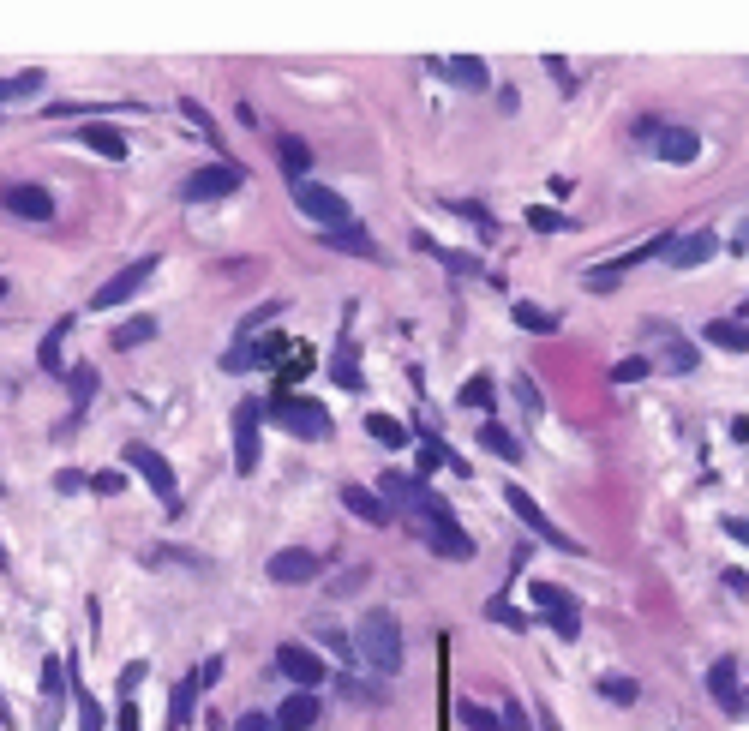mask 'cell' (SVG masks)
<instances>
[{"instance_id":"cell-13","label":"cell","mask_w":749,"mask_h":731,"mask_svg":"<svg viewBox=\"0 0 749 731\" xmlns=\"http://www.w3.org/2000/svg\"><path fill=\"white\" fill-rule=\"evenodd\" d=\"M276 666H282V678H288L294 690H318V684H324V660H318L312 648H300V642H282V648H276Z\"/></svg>"},{"instance_id":"cell-44","label":"cell","mask_w":749,"mask_h":731,"mask_svg":"<svg viewBox=\"0 0 749 731\" xmlns=\"http://www.w3.org/2000/svg\"><path fill=\"white\" fill-rule=\"evenodd\" d=\"M78 714H84V731H102V708H96V696L78 690Z\"/></svg>"},{"instance_id":"cell-30","label":"cell","mask_w":749,"mask_h":731,"mask_svg":"<svg viewBox=\"0 0 749 731\" xmlns=\"http://www.w3.org/2000/svg\"><path fill=\"white\" fill-rule=\"evenodd\" d=\"M366 432H372V438H378L384 450H402V444L414 438V432H408V426H402L396 414H372V420H366Z\"/></svg>"},{"instance_id":"cell-15","label":"cell","mask_w":749,"mask_h":731,"mask_svg":"<svg viewBox=\"0 0 749 731\" xmlns=\"http://www.w3.org/2000/svg\"><path fill=\"white\" fill-rule=\"evenodd\" d=\"M714 252H720V234L696 228V234H678V240L666 246V264H672V270H696V264H708Z\"/></svg>"},{"instance_id":"cell-3","label":"cell","mask_w":749,"mask_h":731,"mask_svg":"<svg viewBox=\"0 0 749 731\" xmlns=\"http://www.w3.org/2000/svg\"><path fill=\"white\" fill-rule=\"evenodd\" d=\"M420 522H426V546H432L438 558H456V564H462V558H474V540L462 534V522H456V510H450L444 498H432Z\"/></svg>"},{"instance_id":"cell-14","label":"cell","mask_w":749,"mask_h":731,"mask_svg":"<svg viewBox=\"0 0 749 731\" xmlns=\"http://www.w3.org/2000/svg\"><path fill=\"white\" fill-rule=\"evenodd\" d=\"M318 552H306V546H288V552H276L270 558V582H282V588H306V582H318Z\"/></svg>"},{"instance_id":"cell-6","label":"cell","mask_w":749,"mask_h":731,"mask_svg":"<svg viewBox=\"0 0 749 731\" xmlns=\"http://www.w3.org/2000/svg\"><path fill=\"white\" fill-rule=\"evenodd\" d=\"M258 456H264V408L240 402L234 408V474H252Z\"/></svg>"},{"instance_id":"cell-7","label":"cell","mask_w":749,"mask_h":731,"mask_svg":"<svg viewBox=\"0 0 749 731\" xmlns=\"http://www.w3.org/2000/svg\"><path fill=\"white\" fill-rule=\"evenodd\" d=\"M288 198L312 216V222H324V228H342L348 222V198L336 192V186H312V180H294L288 186Z\"/></svg>"},{"instance_id":"cell-47","label":"cell","mask_w":749,"mask_h":731,"mask_svg":"<svg viewBox=\"0 0 749 731\" xmlns=\"http://www.w3.org/2000/svg\"><path fill=\"white\" fill-rule=\"evenodd\" d=\"M114 731H138V708H132V696H120V720H114Z\"/></svg>"},{"instance_id":"cell-23","label":"cell","mask_w":749,"mask_h":731,"mask_svg":"<svg viewBox=\"0 0 749 731\" xmlns=\"http://www.w3.org/2000/svg\"><path fill=\"white\" fill-rule=\"evenodd\" d=\"M276 354H282V336H264V342H252V348H228L222 366H228V372H246V366H270Z\"/></svg>"},{"instance_id":"cell-12","label":"cell","mask_w":749,"mask_h":731,"mask_svg":"<svg viewBox=\"0 0 749 731\" xmlns=\"http://www.w3.org/2000/svg\"><path fill=\"white\" fill-rule=\"evenodd\" d=\"M378 498H384V510H390V516H396V510L426 516V504H432V492H426V480H420V474H384V480H378Z\"/></svg>"},{"instance_id":"cell-29","label":"cell","mask_w":749,"mask_h":731,"mask_svg":"<svg viewBox=\"0 0 749 731\" xmlns=\"http://www.w3.org/2000/svg\"><path fill=\"white\" fill-rule=\"evenodd\" d=\"M66 330H72V318H60V324L42 336V348H36V360H42V372H48V378H54V372L66 378V366H60V342H66Z\"/></svg>"},{"instance_id":"cell-38","label":"cell","mask_w":749,"mask_h":731,"mask_svg":"<svg viewBox=\"0 0 749 731\" xmlns=\"http://www.w3.org/2000/svg\"><path fill=\"white\" fill-rule=\"evenodd\" d=\"M180 114H186V120H192V126H198V138H204V144H222V138H216V120H210V114H204V108H198V102H192V96H186V102H180Z\"/></svg>"},{"instance_id":"cell-50","label":"cell","mask_w":749,"mask_h":731,"mask_svg":"<svg viewBox=\"0 0 749 731\" xmlns=\"http://www.w3.org/2000/svg\"><path fill=\"white\" fill-rule=\"evenodd\" d=\"M516 396H522V408H528V414H540V390H534V384H528V378H522V384H516Z\"/></svg>"},{"instance_id":"cell-43","label":"cell","mask_w":749,"mask_h":731,"mask_svg":"<svg viewBox=\"0 0 749 731\" xmlns=\"http://www.w3.org/2000/svg\"><path fill=\"white\" fill-rule=\"evenodd\" d=\"M600 696H606V702H636V684H630V678H606Z\"/></svg>"},{"instance_id":"cell-33","label":"cell","mask_w":749,"mask_h":731,"mask_svg":"<svg viewBox=\"0 0 749 731\" xmlns=\"http://www.w3.org/2000/svg\"><path fill=\"white\" fill-rule=\"evenodd\" d=\"M516 324H522V330H534V336H552V330H558V312H546V306L522 300V306H516Z\"/></svg>"},{"instance_id":"cell-27","label":"cell","mask_w":749,"mask_h":731,"mask_svg":"<svg viewBox=\"0 0 749 731\" xmlns=\"http://www.w3.org/2000/svg\"><path fill=\"white\" fill-rule=\"evenodd\" d=\"M78 138H84V144H90V150H102V156H108V162H126V138H120V132H114V126H96V120H90V126H84V132H78Z\"/></svg>"},{"instance_id":"cell-48","label":"cell","mask_w":749,"mask_h":731,"mask_svg":"<svg viewBox=\"0 0 749 731\" xmlns=\"http://www.w3.org/2000/svg\"><path fill=\"white\" fill-rule=\"evenodd\" d=\"M720 528H726V534H732V540H744V546H749V516H726V522H720Z\"/></svg>"},{"instance_id":"cell-9","label":"cell","mask_w":749,"mask_h":731,"mask_svg":"<svg viewBox=\"0 0 749 731\" xmlns=\"http://www.w3.org/2000/svg\"><path fill=\"white\" fill-rule=\"evenodd\" d=\"M504 498H510V510L528 522V534H534V540H546V546H558V552H582V546H576V540H570V534H564V528H558V522H552V516H546L528 492H522V486H510Z\"/></svg>"},{"instance_id":"cell-46","label":"cell","mask_w":749,"mask_h":731,"mask_svg":"<svg viewBox=\"0 0 749 731\" xmlns=\"http://www.w3.org/2000/svg\"><path fill=\"white\" fill-rule=\"evenodd\" d=\"M90 486H96V492H108V498H114V492H126V474H90Z\"/></svg>"},{"instance_id":"cell-5","label":"cell","mask_w":749,"mask_h":731,"mask_svg":"<svg viewBox=\"0 0 749 731\" xmlns=\"http://www.w3.org/2000/svg\"><path fill=\"white\" fill-rule=\"evenodd\" d=\"M156 270H162V258H156V252H144V258H132V264H126V270H120L114 282H102V288L90 294V312H108V306H120V300H132V294H138V288H144V282H150Z\"/></svg>"},{"instance_id":"cell-4","label":"cell","mask_w":749,"mask_h":731,"mask_svg":"<svg viewBox=\"0 0 749 731\" xmlns=\"http://www.w3.org/2000/svg\"><path fill=\"white\" fill-rule=\"evenodd\" d=\"M240 186H246V168L216 162V168H192V174L180 180V198H186V204H216V198H228V192H240Z\"/></svg>"},{"instance_id":"cell-35","label":"cell","mask_w":749,"mask_h":731,"mask_svg":"<svg viewBox=\"0 0 749 731\" xmlns=\"http://www.w3.org/2000/svg\"><path fill=\"white\" fill-rule=\"evenodd\" d=\"M156 336V318H126L120 330H114V348H138V342H150Z\"/></svg>"},{"instance_id":"cell-51","label":"cell","mask_w":749,"mask_h":731,"mask_svg":"<svg viewBox=\"0 0 749 731\" xmlns=\"http://www.w3.org/2000/svg\"><path fill=\"white\" fill-rule=\"evenodd\" d=\"M234 731H276V726H270V714H240V726H234Z\"/></svg>"},{"instance_id":"cell-17","label":"cell","mask_w":749,"mask_h":731,"mask_svg":"<svg viewBox=\"0 0 749 731\" xmlns=\"http://www.w3.org/2000/svg\"><path fill=\"white\" fill-rule=\"evenodd\" d=\"M42 708H48V714H42L48 731L66 720V714H60V708H66V660H42Z\"/></svg>"},{"instance_id":"cell-18","label":"cell","mask_w":749,"mask_h":731,"mask_svg":"<svg viewBox=\"0 0 749 731\" xmlns=\"http://www.w3.org/2000/svg\"><path fill=\"white\" fill-rule=\"evenodd\" d=\"M708 690H714V702H720V708H726L732 720H744V714H749L744 690H738V666H732V660H720V666L708 672Z\"/></svg>"},{"instance_id":"cell-55","label":"cell","mask_w":749,"mask_h":731,"mask_svg":"<svg viewBox=\"0 0 749 731\" xmlns=\"http://www.w3.org/2000/svg\"><path fill=\"white\" fill-rule=\"evenodd\" d=\"M744 324H749V300H744Z\"/></svg>"},{"instance_id":"cell-45","label":"cell","mask_w":749,"mask_h":731,"mask_svg":"<svg viewBox=\"0 0 749 731\" xmlns=\"http://www.w3.org/2000/svg\"><path fill=\"white\" fill-rule=\"evenodd\" d=\"M546 72H552L564 90H576V78H570V60H564V54H546Z\"/></svg>"},{"instance_id":"cell-40","label":"cell","mask_w":749,"mask_h":731,"mask_svg":"<svg viewBox=\"0 0 749 731\" xmlns=\"http://www.w3.org/2000/svg\"><path fill=\"white\" fill-rule=\"evenodd\" d=\"M438 468H450V450H444L438 438H426V444H420V474H438Z\"/></svg>"},{"instance_id":"cell-52","label":"cell","mask_w":749,"mask_h":731,"mask_svg":"<svg viewBox=\"0 0 749 731\" xmlns=\"http://www.w3.org/2000/svg\"><path fill=\"white\" fill-rule=\"evenodd\" d=\"M138 678H144V666H126V672H120V696H132V690H138Z\"/></svg>"},{"instance_id":"cell-16","label":"cell","mask_w":749,"mask_h":731,"mask_svg":"<svg viewBox=\"0 0 749 731\" xmlns=\"http://www.w3.org/2000/svg\"><path fill=\"white\" fill-rule=\"evenodd\" d=\"M318 714H324V708H318V696H312V690H294V696L276 708V720H270V726H276V731H312V726H318Z\"/></svg>"},{"instance_id":"cell-2","label":"cell","mask_w":749,"mask_h":731,"mask_svg":"<svg viewBox=\"0 0 749 731\" xmlns=\"http://www.w3.org/2000/svg\"><path fill=\"white\" fill-rule=\"evenodd\" d=\"M270 414L294 432V438H306V444H318V438H330V414H324V402H312V396H294V390H276V402H270Z\"/></svg>"},{"instance_id":"cell-25","label":"cell","mask_w":749,"mask_h":731,"mask_svg":"<svg viewBox=\"0 0 749 731\" xmlns=\"http://www.w3.org/2000/svg\"><path fill=\"white\" fill-rule=\"evenodd\" d=\"M660 156H666V162H696V156H702V138L684 132V126H672V132H660Z\"/></svg>"},{"instance_id":"cell-10","label":"cell","mask_w":749,"mask_h":731,"mask_svg":"<svg viewBox=\"0 0 749 731\" xmlns=\"http://www.w3.org/2000/svg\"><path fill=\"white\" fill-rule=\"evenodd\" d=\"M0 210H6V216H24V222H48V216H54V198H48V186L6 180V186H0Z\"/></svg>"},{"instance_id":"cell-32","label":"cell","mask_w":749,"mask_h":731,"mask_svg":"<svg viewBox=\"0 0 749 731\" xmlns=\"http://www.w3.org/2000/svg\"><path fill=\"white\" fill-rule=\"evenodd\" d=\"M336 384H342V390H366V378H360V354H354V336H342V354H336Z\"/></svg>"},{"instance_id":"cell-31","label":"cell","mask_w":749,"mask_h":731,"mask_svg":"<svg viewBox=\"0 0 749 731\" xmlns=\"http://www.w3.org/2000/svg\"><path fill=\"white\" fill-rule=\"evenodd\" d=\"M528 600H534L540 612H582V606H576L558 582H528Z\"/></svg>"},{"instance_id":"cell-42","label":"cell","mask_w":749,"mask_h":731,"mask_svg":"<svg viewBox=\"0 0 749 731\" xmlns=\"http://www.w3.org/2000/svg\"><path fill=\"white\" fill-rule=\"evenodd\" d=\"M486 612H492V618H498V624H504V630H528V624H534V618H522V612H516V606H510V600H492V606H486Z\"/></svg>"},{"instance_id":"cell-21","label":"cell","mask_w":749,"mask_h":731,"mask_svg":"<svg viewBox=\"0 0 749 731\" xmlns=\"http://www.w3.org/2000/svg\"><path fill=\"white\" fill-rule=\"evenodd\" d=\"M702 342H708V348H726V354H749V324L744 318H714V324L702 330Z\"/></svg>"},{"instance_id":"cell-19","label":"cell","mask_w":749,"mask_h":731,"mask_svg":"<svg viewBox=\"0 0 749 731\" xmlns=\"http://www.w3.org/2000/svg\"><path fill=\"white\" fill-rule=\"evenodd\" d=\"M66 384H72V414H66L60 432H78V426H84V408H90V396H96V366H66Z\"/></svg>"},{"instance_id":"cell-54","label":"cell","mask_w":749,"mask_h":731,"mask_svg":"<svg viewBox=\"0 0 749 731\" xmlns=\"http://www.w3.org/2000/svg\"><path fill=\"white\" fill-rule=\"evenodd\" d=\"M0 720H6V696H0Z\"/></svg>"},{"instance_id":"cell-11","label":"cell","mask_w":749,"mask_h":731,"mask_svg":"<svg viewBox=\"0 0 749 731\" xmlns=\"http://www.w3.org/2000/svg\"><path fill=\"white\" fill-rule=\"evenodd\" d=\"M126 468L144 474V486H150L162 504H174V468H168L162 450H150V444H126Z\"/></svg>"},{"instance_id":"cell-39","label":"cell","mask_w":749,"mask_h":731,"mask_svg":"<svg viewBox=\"0 0 749 731\" xmlns=\"http://www.w3.org/2000/svg\"><path fill=\"white\" fill-rule=\"evenodd\" d=\"M192 708H198V684L186 678V684H174V726H186V720H192Z\"/></svg>"},{"instance_id":"cell-26","label":"cell","mask_w":749,"mask_h":731,"mask_svg":"<svg viewBox=\"0 0 749 731\" xmlns=\"http://www.w3.org/2000/svg\"><path fill=\"white\" fill-rule=\"evenodd\" d=\"M444 72H450V78H456L462 90H486V84H492V72H486V60H474V54H456V60H450Z\"/></svg>"},{"instance_id":"cell-8","label":"cell","mask_w":749,"mask_h":731,"mask_svg":"<svg viewBox=\"0 0 749 731\" xmlns=\"http://www.w3.org/2000/svg\"><path fill=\"white\" fill-rule=\"evenodd\" d=\"M666 246H672V234H654V240H642L636 252H624V258H612V264H594V270H588V288H600V294H606V288H618V282H624L636 264H648V258H666Z\"/></svg>"},{"instance_id":"cell-49","label":"cell","mask_w":749,"mask_h":731,"mask_svg":"<svg viewBox=\"0 0 749 731\" xmlns=\"http://www.w3.org/2000/svg\"><path fill=\"white\" fill-rule=\"evenodd\" d=\"M672 366H678V372H690V366H696V348H690V342H678V348H672Z\"/></svg>"},{"instance_id":"cell-24","label":"cell","mask_w":749,"mask_h":731,"mask_svg":"<svg viewBox=\"0 0 749 731\" xmlns=\"http://www.w3.org/2000/svg\"><path fill=\"white\" fill-rule=\"evenodd\" d=\"M480 450H492L498 462H522V438H516L510 426H498V420L480 426Z\"/></svg>"},{"instance_id":"cell-53","label":"cell","mask_w":749,"mask_h":731,"mask_svg":"<svg viewBox=\"0 0 749 731\" xmlns=\"http://www.w3.org/2000/svg\"><path fill=\"white\" fill-rule=\"evenodd\" d=\"M732 438H744V444H749V414H738V420H732Z\"/></svg>"},{"instance_id":"cell-36","label":"cell","mask_w":749,"mask_h":731,"mask_svg":"<svg viewBox=\"0 0 749 731\" xmlns=\"http://www.w3.org/2000/svg\"><path fill=\"white\" fill-rule=\"evenodd\" d=\"M456 402H462V408H492V402H498V390H492V378H468Z\"/></svg>"},{"instance_id":"cell-41","label":"cell","mask_w":749,"mask_h":731,"mask_svg":"<svg viewBox=\"0 0 749 731\" xmlns=\"http://www.w3.org/2000/svg\"><path fill=\"white\" fill-rule=\"evenodd\" d=\"M612 378H618V384H642V378H648V360H642V354H630V360H618V366H612Z\"/></svg>"},{"instance_id":"cell-20","label":"cell","mask_w":749,"mask_h":731,"mask_svg":"<svg viewBox=\"0 0 749 731\" xmlns=\"http://www.w3.org/2000/svg\"><path fill=\"white\" fill-rule=\"evenodd\" d=\"M342 504H348V516H360L366 528H390V522H396V516L384 510V498L366 492V486H342Z\"/></svg>"},{"instance_id":"cell-34","label":"cell","mask_w":749,"mask_h":731,"mask_svg":"<svg viewBox=\"0 0 749 731\" xmlns=\"http://www.w3.org/2000/svg\"><path fill=\"white\" fill-rule=\"evenodd\" d=\"M528 228H540V234H570L576 222H570L564 210H546V204H534V210H528Z\"/></svg>"},{"instance_id":"cell-37","label":"cell","mask_w":749,"mask_h":731,"mask_svg":"<svg viewBox=\"0 0 749 731\" xmlns=\"http://www.w3.org/2000/svg\"><path fill=\"white\" fill-rule=\"evenodd\" d=\"M30 90H42V72H18V78H0V108H6V102H18V96H30Z\"/></svg>"},{"instance_id":"cell-28","label":"cell","mask_w":749,"mask_h":731,"mask_svg":"<svg viewBox=\"0 0 749 731\" xmlns=\"http://www.w3.org/2000/svg\"><path fill=\"white\" fill-rule=\"evenodd\" d=\"M276 156H282V174L306 180V168H312V144H306V138H282V144H276Z\"/></svg>"},{"instance_id":"cell-22","label":"cell","mask_w":749,"mask_h":731,"mask_svg":"<svg viewBox=\"0 0 749 731\" xmlns=\"http://www.w3.org/2000/svg\"><path fill=\"white\" fill-rule=\"evenodd\" d=\"M318 240H324V246H342V252H354V258H378V240H366V228H360V222H342V228H324Z\"/></svg>"},{"instance_id":"cell-1","label":"cell","mask_w":749,"mask_h":731,"mask_svg":"<svg viewBox=\"0 0 749 731\" xmlns=\"http://www.w3.org/2000/svg\"><path fill=\"white\" fill-rule=\"evenodd\" d=\"M354 654H360L366 672L396 678V672H402V624H396L390 612H366L360 630H354Z\"/></svg>"}]
</instances>
